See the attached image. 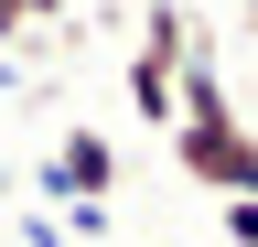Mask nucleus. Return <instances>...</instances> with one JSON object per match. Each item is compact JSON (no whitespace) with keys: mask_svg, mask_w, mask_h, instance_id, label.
<instances>
[{"mask_svg":"<svg viewBox=\"0 0 258 247\" xmlns=\"http://www.w3.org/2000/svg\"><path fill=\"white\" fill-rule=\"evenodd\" d=\"M172 172L205 183V194H258V129L247 118H172Z\"/></svg>","mask_w":258,"mask_h":247,"instance_id":"f257e3e1","label":"nucleus"},{"mask_svg":"<svg viewBox=\"0 0 258 247\" xmlns=\"http://www.w3.org/2000/svg\"><path fill=\"white\" fill-rule=\"evenodd\" d=\"M32 194H43V204H86V194H118V150H108V129H64V140H54V161L32 172Z\"/></svg>","mask_w":258,"mask_h":247,"instance_id":"f03ea898","label":"nucleus"},{"mask_svg":"<svg viewBox=\"0 0 258 247\" xmlns=\"http://www.w3.org/2000/svg\"><path fill=\"white\" fill-rule=\"evenodd\" d=\"M129 108L140 129H172V54H129Z\"/></svg>","mask_w":258,"mask_h":247,"instance_id":"7ed1b4c3","label":"nucleus"},{"mask_svg":"<svg viewBox=\"0 0 258 247\" xmlns=\"http://www.w3.org/2000/svg\"><path fill=\"white\" fill-rule=\"evenodd\" d=\"M140 54H172V65L194 54V22L172 11V0H151V11H140Z\"/></svg>","mask_w":258,"mask_h":247,"instance_id":"20e7f679","label":"nucleus"},{"mask_svg":"<svg viewBox=\"0 0 258 247\" xmlns=\"http://www.w3.org/2000/svg\"><path fill=\"white\" fill-rule=\"evenodd\" d=\"M215 226H226V247H258V194H226Z\"/></svg>","mask_w":258,"mask_h":247,"instance_id":"39448f33","label":"nucleus"},{"mask_svg":"<svg viewBox=\"0 0 258 247\" xmlns=\"http://www.w3.org/2000/svg\"><path fill=\"white\" fill-rule=\"evenodd\" d=\"M11 33H22V0H0V43H11Z\"/></svg>","mask_w":258,"mask_h":247,"instance_id":"423d86ee","label":"nucleus"},{"mask_svg":"<svg viewBox=\"0 0 258 247\" xmlns=\"http://www.w3.org/2000/svg\"><path fill=\"white\" fill-rule=\"evenodd\" d=\"M54 11H64V0H22V22H54Z\"/></svg>","mask_w":258,"mask_h":247,"instance_id":"0eeeda50","label":"nucleus"},{"mask_svg":"<svg viewBox=\"0 0 258 247\" xmlns=\"http://www.w3.org/2000/svg\"><path fill=\"white\" fill-rule=\"evenodd\" d=\"M0 204H11V161H0Z\"/></svg>","mask_w":258,"mask_h":247,"instance_id":"6e6552de","label":"nucleus"},{"mask_svg":"<svg viewBox=\"0 0 258 247\" xmlns=\"http://www.w3.org/2000/svg\"><path fill=\"white\" fill-rule=\"evenodd\" d=\"M237 11H247V22H258V0H237Z\"/></svg>","mask_w":258,"mask_h":247,"instance_id":"1a4fd4ad","label":"nucleus"}]
</instances>
